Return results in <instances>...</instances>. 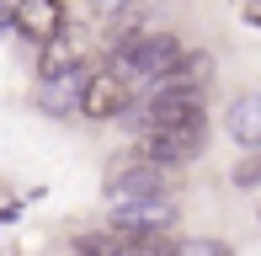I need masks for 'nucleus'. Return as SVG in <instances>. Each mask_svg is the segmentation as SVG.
I'll return each instance as SVG.
<instances>
[{"instance_id": "obj_11", "label": "nucleus", "mask_w": 261, "mask_h": 256, "mask_svg": "<svg viewBox=\"0 0 261 256\" xmlns=\"http://www.w3.org/2000/svg\"><path fill=\"white\" fill-rule=\"evenodd\" d=\"M128 256H181V246H171L165 235H155V240H128Z\"/></svg>"}, {"instance_id": "obj_2", "label": "nucleus", "mask_w": 261, "mask_h": 256, "mask_svg": "<svg viewBox=\"0 0 261 256\" xmlns=\"http://www.w3.org/2000/svg\"><path fill=\"white\" fill-rule=\"evenodd\" d=\"M176 224V203L171 197H149V203H117L112 214V235L123 240H155Z\"/></svg>"}, {"instance_id": "obj_8", "label": "nucleus", "mask_w": 261, "mask_h": 256, "mask_svg": "<svg viewBox=\"0 0 261 256\" xmlns=\"http://www.w3.org/2000/svg\"><path fill=\"white\" fill-rule=\"evenodd\" d=\"M208 75H213V59H208V54H197V48H187L181 64H176L171 75L155 86V96H203Z\"/></svg>"}, {"instance_id": "obj_5", "label": "nucleus", "mask_w": 261, "mask_h": 256, "mask_svg": "<svg viewBox=\"0 0 261 256\" xmlns=\"http://www.w3.org/2000/svg\"><path fill=\"white\" fill-rule=\"evenodd\" d=\"M171 187V171L149 166V160H139V166H112V176H107V192H117L123 203H149V197H165Z\"/></svg>"}, {"instance_id": "obj_1", "label": "nucleus", "mask_w": 261, "mask_h": 256, "mask_svg": "<svg viewBox=\"0 0 261 256\" xmlns=\"http://www.w3.org/2000/svg\"><path fill=\"white\" fill-rule=\"evenodd\" d=\"M181 38H171V32H128V38H112V59L123 64L117 75H139V80H160L171 75L176 64H181Z\"/></svg>"}, {"instance_id": "obj_13", "label": "nucleus", "mask_w": 261, "mask_h": 256, "mask_svg": "<svg viewBox=\"0 0 261 256\" xmlns=\"http://www.w3.org/2000/svg\"><path fill=\"white\" fill-rule=\"evenodd\" d=\"M234 187H261V155H245L234 166Z\"/></svg>"}, {"instance_id": "obj_14", "label": "nucleus", "mask_w": 261, "mask_h": 256, "mask_svg": "<svg viewBox=\"0 0 261 256\" xmlns=\"http://www.w3.org/2000/svg\"><path fill=\"white\" fill-rule=\"evenodd\" d=\"M240 16H245V27H261V0H245Z\"/></svg>"}, {"instance_id": "obj_12", "label": "nucleus", "mask_w": 261, "mask_h": 256, "mask_svg": "<svg viewBox=\"0 0 261 256\" xmlns=\"http://www.w3.org/2000/svg\"><path fill=\"white\" fill-rule=\"evenodd\" d=\"M181 256H234V251L224 246V240H203L197 235V240H181Z\"/></svg>"}, {"instance_id": "obj_9", "label": "nucleus", "mask_w": 261, "mask_h": 256, "mask_svg": "<svg viewBox=\"0 0 261 256\" xmlns=\"http://www.w3.org/2000/svg\"><path fill=\"white\" fill-rule=\"evenodd\" d=\"M224 128H229V139H240V144H261V91L234 96L229 112H224Z\"/></svg>"}, {"instance_id": "obj_3", "label": "nucleus", "mask_w": 261, "mask_h": 256, "mask_svg": "<svg viewBox=\"0 0 261 256\" xmlns=\"http://www.w3.org/2000/svg\"><path fill=\"white\" fill-rule=\"evenodd\" d=\"M144 160L149 166H181V160H192V155H203L208 149V123H192V128H165V134H144Z\"/></svg>"}, {"instance_id": "obj_4", "label": "nucleus", "mask_w": 261, "mask_h": 256, "mask_svg": "<svg viewBox=\"0 0 261 256\" xmlns=\"http://www.w3.org/2000/svg\"><path fill=\"white\" fill-rule=\"evenodd\" d=\"M134 107V86H128V75H117V69H101V75L86 80V96H80V112L86 118H117V112Z\"/></svg>"}, {"instance_id": "obj_6", "label": "nucleus", "mask_w": 261, "mask_h": 256, "mask_svg": "<svg viewBox=\"0 0 261 256\" xmlns=\"http://www.w3.org/2000/svg\"><path fill=\"white\" fill-rule=\"evenodd\" d=\"M139 123H144V134H165V128H192L208 118H203V96H155Z\"/></svg>"}, {"instance_id": "obj_7", "label": "nucleus", "mask_w": 261, "mask_h": 256, "mask_svg": "<svg viewBox=\"0 0 261 256\" xmlns=\"http://www.w3.org/2000/svg\"><path fill=\"white\" fill-rule=\"evenodd\" d=\"M64 27H69V11L54 6V0H27V6H16V32L32 38V43H43V48H48L54 38H64Z\"/></svg>"}, {"instance_id": "obj_10", "label": "nucleus", "mask_w": 261, "mask_h": 256, "mask_svg": "<svg viewBox=\"0 0 261 256\" xmlns=\"http://www.w3.org/2000/svg\"><path fill=\"white\" fill-rule=\"evenodd\" d=\"M38 69H43V80H64V75H80V48H75L69 38H54L48 48H43Z\"/></svg>"}, {"instance_id": "obj_15", "label": "nucleus", "mask_w": 261, "mask_h": 256, "mask_svg": "<svg viewBox=\"0 0 261 256\" xmlns=\"http://www.w3.org/2000/svg\"><path fill=\"white\" fill-rule=\"evenodd\" d=\"M6 27H16V11H6V6H0V32H6Z\"/></svg>"}]
</instances>
